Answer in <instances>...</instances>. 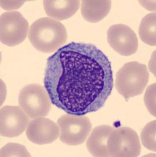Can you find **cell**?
I'll list each match as a JSON object with an SVG mask.
<instances>
[{
    "mask_svg": "<svg viewBox=\"0 0 156 157\" xmlns=\"http://www.w3.org/2000/svg\"><path fill=\"white\" fill-rule=\"evenodd\" d=\"M59 137L67 145H79L86 141L92 128L89 118L84 116L62 115L58 120Z\"/></svg>",
    "mask_w": 156,
    "mask_h": 157,
    "instance_id": "5b68a950",
    "label": "cell"
},
{
    "mask_svg": "<svg viewBox=\"0 0 156 157\" xmlns=\"http://www.w3.org/2000/svg\"><path fill=\"white\" fill-rule=\"evenodd\" d=\"M140 149L138 134L130 127L114 128L108 137L109 156L136 157L140 155Z\"/></svg>",
    "mask_w": 156,
    "mask_h": 157,
    "instance_id": "8992f818",
    "label": "cell"
},
{
    "mask_svg": "<svg viewBox=\"0 0 156 157\" xmlns=\"http://www.w3.org/2000/svg\"><path fill=\"white\" fill-rule=\"evenodd\" d=\"M59 127L50 119L44 117L32 119L26 129V136L31 142L46 145L54 142L59 137Z\"/></svg>",
    "mask_w": 156,
    "mask_h": 157,
    "instance_id": "30bf717a",
    "label": "cell"
},
{
    "mask_svg": "<svg viewBox=\"0 0 156 157\" xmlns=\"http://www.w3.org/2000/svg\"><path fill=\"white\" fill-rule=\"evenodd\" d=\"M81 2L79 0H44L43 7L49 17L62 21L74 16Z\"/></svg>",
    "mask_w": 156,
    "mask_h": 157,
    "instance_id": "8fae6325",
    "label": "cell"
},
{
    "mask_svg": "<svg viewBox=\"0 0 156 157\" xmlns=\"http://www.w3.org/2000/svg\"><path fill=\"white\" fill-rule=\"evenodd\" d=\"M43 83L54 105L85 116L100 110L111 94V63L95 45L72 42L48 57Z\"/></svg>",
    "mask_w": 156,
    "mask_h": 157,
    "instance_id": "6da1fadb",
    "label": "cell"
},
{
    "mask_svg": "<svg viewBox=\"0 0 156 157\" xmlns=\"http://www.w3.org/2000/svg\"><path fill=\"white\" fill-rule=\"evenodd\" d=\"M111 8L110 0H84L81 2V14L84 20L97 23L106 17Z\"/></svg>",
    "mask_w": 156,
    "mask_h": 157,
    "instance_id": "4fadbf2b",
    "label": "cell"
},
{
    "mask_svg": "<svg viewBox=\"0 0 156 157\" xmlns=\"http://www.w3.org/2000/svg\"><path fill=\"white\" fill-rule=\"evenodd\" d=\"M107 41L112 49L122 56L133 55L138 49V39L133 29L126 25H114L107 31Z\"/></svg>",
    "mask_w": 156,
    "mask_h": 157,
    "instance_id": "ba28073f",
    "label": "cell"
},
{
    "mask_svg": "<svg viewBox=\"0 0 156 157\" xmlns=\"http://www.w3.org/2000/svg\"><path fill=\"white\" fill-rule=\"evenodd\" d=\"M155 83L149 86L144 95V103L149 113L154 116H155Z\"/></svg>",
    "mask_w": 156,
    "mask_h": 157,
    "instance_id": "e0dca14e",
    "label": "cell"
},
{
    "mask_svg": "<svg viewBox=\"0 0 156 157\" xmlns=\"http://www.w3.org/2000/svg\"><path fill=\"white\" fill-rule=\"evenodd\" d=\"M29 116L19 106H4L0 113V134L2 137H14L27 129Z\"/></svg>",
    "mask_w": 156,
    "mask_h": 157,
    "instance_id": "9c48e42d",
    "label": "cell"
},
{
    "mask_svg": "<svg viewBox=\"0 0 156 157\" xmlns=\"http://www.w3.org/2000/svg\"><path fill=\"white\" fill-rule=\"evenodd\" d=\"M29 31V22L20 12L9 11L1 15L0 40L8 47H15L25 41Z\"/></svg>",
    "mask_w": 156,
    "mask_h": 157,
    "instance_id": "52a82bcc",
    "label": "cell"
},
{
    "mask_svg": "<svg viewBox=\"0 0 156 157\" xmlns=\"http://www.w3.org/2000/svg\"><path fill=\"white\" fill-rule=\"evenodd\" d=\"M156 14L155 13L146 15L140 22L139 35L144 43L150 46L156 45Z\"/></svg>",
    "mask_w": 156,
    "mask_h": 157,
    "instance_id": "5bb4252c",
    "label": "cell"
},
{
    "mask_svg": "<svg viewBox=\"0 0 156 157\" xmlns=\"http://www.w3.org/2000/svg\"><path fill=\"white\" fill-rule=\"evenodd\" d=\"M29 39L36 50L49 54L58 50L66 43L67 31L59 21L42 17L32 24Z\"/></svg>",
    "mask_w": 156,
    "mask_h": 157,
    "instance_id": "7a4b0ae2",
    "label": "cell"
},
{
    "mask_svg": "<svg viewBox=\"0 0 156 157\" xmlns=\"http://www.w3.org/2000/svg\"><path fill=\"white\" fill-rule=\"evenodd\" d=\"M18 103L30 119L44 117L51 109V101L47 90L39 84H29L21 90Z\"/></svg>",
    "mask_w": 156,
    "mask_h": 157,
    "instance_id": "277c9868",
    "label": "cell"
},
{
    "mask_svg": "<svg viewBox=\"0 0 156 157\" xmlns=\"http://www.w3.org/2000/svg\"><path fill=\"white\" fill-rule=\"evenodd\" d=\"M156 121H151L148 123L144 127L141 131V142L147 149L155 152V134H156Z\"/></svg>",
    "mask_w": 156,
    "mask_h": 157,
    "instance_id": "9a60e30c",
    "label": "cell"
},
{
    "mask_svg": "<svg viewBox=\"0 0 156 157\" xmlns=\"http://www.w3.org/2000/svg\"><path fill=\"white\" fill-rule=\"evenodd\" d=\"M149 80L147 67L144 64L132 61L125 64L116 74L115 86L126 99L141 94Z\"/></svg>",
    "mask_w": 156,
    "mask_h": 157,
    "instance_id": "3957f363",
    "label": "cell"
},
{
    "mask_svg": "<svg viewBox=\"0 0 156 157\" xmlns=\"http://www.w3.org/2000/svg\"><path fill=\"white\" fill-rule=\"evenodd\" d=\"M114 127L109 125H100L95 127L89 134L86 142L88 152L95 157L109 156L107 139Z\"/></svg>",
    "mask_w": 156,
    "mask_h": 157,
    "instance_id": "7c38bea8",
    "label": "cell"
},
{
    "mask_svg": "<svg viewBox=\"0 0 156 157\" xmlns=\"http://www.w3.org/2000/svg\"><path fill=\"white\" fill-rule=\"evenodd\" d=\"M1 156H29L31 155L24 145L17 143H9L1 148Z\"/></svg>",
    "mask_w": 156,
    "mask_h": 157,
    "instance_id": "2e32d148",
    "label": "cell"
}]
</instances>
